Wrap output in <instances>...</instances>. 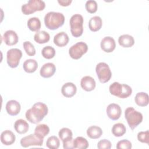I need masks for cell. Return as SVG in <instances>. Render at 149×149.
Listing matches in <instances>:
<instances>
[{
  "instance_id": "obj_22",
  "label": "cell",
  "mask_w": 149,
  "mask_h": 149,
  "mask_svg": "<svg viewBox=\"0 0 149 149\" xmlns=\"http://www.w3.org/2000/svg\"><path fill=\"white\" fill-rule=\"evenodd\" d=\"M14 128L16 132L19 134H24L29 130V125L26 120L19 119L15 122Z\"/></svg>"
},
{
  "instance_id": "obj_6",
  "label": "cell",
  "mask_w": 149,
  "mask_h": 149,
  "mask_svg": "<svg viewBox=\"0 0 149 149\" xmlns=\"http://www.w3.org/2000/svg\"><path fill=\"white\" fill-rule=\"evenodd\" d=\"M45 7L44 1L42 0H29L22 6V12L26 15H30L36 11H41Z\"/></svg>"
},
{
  "instance_id": "obj_30",
  "label": "cell",
  "mask_w": 149,
  "mask_h": 149,
  "mask_svg": "<svg viewBox=\"0 0 149 149\" xmlns=\"http://www.w3.org/2000/svg\"><path fill=\"white\" fill-rule=\"evenodd\" d=\"M73 148L79 149H86L88 147V142L86 139L79 136L75 139H73Z\"/></svg>"
},
{
  "instance_id": "obj_37",
  "label": "cell",
  "mask_w": 149,
  "mask_h": 149,
  "mask_svg": "<svg viewBox=\"0 0 149 149\" xmlns=\"http://www.w3.org/2000/svg\"><path fill=\"white\" fill-rule=\"evenodd\" d=\"M137 139L139 141L144 143L148 144L149 143V132H140L137 134Z\"/></svg>"
},
{
  "instance_id": "obj_20",
  "label": "cell",
  "mask_w": 149,
  "mask_h": 149,
  "mask_svg": "<svg viewBox=\"0 0 149 149\" xmlns=\"http://www.w3.org/2000/svg\"><path fill=\"white\" fill-rule=\"evenodd\" d=\"M16 140L15 134L10 130H6L2 132L1 134V141L6 146L12 145Z\"/></svg>"
},
{
  "instance_id": "obj_5",
  "label": "cell",
  "mask_w": 149,
  "mask_h": 149,
  "mask_svg": "<svg viewBox=\"0 0 149 149\" xmlns=\"http://www.w3.org/2000/svg\"><path fill=\"white\" fill-rule=\"evenodd\" d=\"M83 17L78 13L72 16L70 19V31L74 37L81 36L83 32Z\"/></svg>"
},
{
  "instance_id": "obj_34",
  "label": "cell",
  "mask_w": 149,
  "mask_h": 149,
  "mask_svg": "<svg viewBox=\"0 0 149 149\" xmlns=\"http://www.w3.org/2000/svg\"><path fill=\"white\" fill-rule=\"evenodd\" d=\"M85 7L86 10L90 13H95L97 10L98 5L95 1L94 0H88L87 1L85 4Z\"/></svg>"
},
{
  "instance_id": "obj_13",
  "label": "cell",
  "mask_w": 149,
  "mask_h": 149,
  "mask_svg": "<svg viewBox=\"0 0 149 149\" xmlns=\"http://www.w3.org/2000/svg\"><path fill=\"white\" fill-rule=\"evenodd\" d=\"M100 45L101 49L104 52H111L115 49L116 47V43L115 40L112 37L107 36L102 39Z\"/></svg>"
},
{
  "instance_id": "obj_11",
  "label": "cell",
  "mask_w": 149,
  "mask_h": 149,
  "mask_svg": "<svg viewBox=\"0 0 149 149\" xmlns=\"http://www.w3.org/2000/svg\"><path fill=\"white\" fill-rule=\"evenodd\" d=\"M43 141L44 139L39 137L34 133L23 137L21 139L20 143L23 147L26 148L32 146H41L43 144Z\"/></svg>"
},
{
  "instance_id": "obj_36",
  "label": "cell",
  "mask_w": 149,
  "mask_h": 149,
  "mask_svg": "<svg viewBox=\"0 0 149 149\" xmlns=\"http://www.w3.org/2000/svg\"><path fill=\"white\" fill-rule=\"evenodd\" d=\"M132 147V143L126 139L119 141L116 144L117 149H130Z\"/></svg>"
},
{
  "instance_id": "obj_38",
  "label": "cell",
  "mask_w": 149,
  "mask_h": 149,
  "mask_svg": "<svg viewBox=\"0 0 149 149\" xmlns=\"http://www.w3.org/2000/svg\"><path fill=\"white\" fill-rule=\"evenodd\" d=\"M97 147L99 149H110L111 148V143L107 139H102L98 142Z\"/></svg>"
},
{
  "instance_id": "obj_8",
  "label": "cell",
  "mask_w": 149,
  "mask_h": 149,
  "mask_svg": "<svg viewBox=\"0 0 149 149\" xmlns=\"http://www.w3.org/2000/svg\"><path fill=\"white\" fill-rule=\"evenodd\" d=\"M88 50L87 44L83 41L78 42L69 49V54L70 56L74 59L80 58L82 55L86 54Z\"/></svg>"
},
{
  "instance_id": "obj_12",
  "label": "cell",
  "mask_w": 149,
  "mask_h": 149,
  "mask_svg": "<svg viewBox=\"0 0 149 149\" xmlns=\"http://www.w3.org/2000/svg\"><path fill=\"white\" fill-rule=\"evenodd\" d=\"M106 112L109 118L113 120H116L120 118L122 113V109L118 104L111 103L107 107Z\"/></svg>"
},
{
  "instance_id": "obj_31",
  "label": "cell",
  "mask_w": 149,
  "mask_h": 149,
  "mask_svg": "<svg viewBox=\"0 0 149 149\" xmlns=\"http://www.w3.org/2000/svg\"><path fill=\"white\" fill-rule=\"evenodd\" d=\"M126 131L125 126L122 123H118L113 125L112 128V133L116 137L122 136Z\"/></svg>"
},
{
  "instance_id": "obj_17",
  "label": "cell",
  "mask_w": 149,
  "mask_h": 149,
  "mask_svg": "<svg viewBox=\"0 0 149 149\" xmlns=\"http://www.w3.org/2000/svg\"><path fill=\"white\" fill-rule=\"evenodd\" d=\"M80 85L84 90L86 91H91L95 88L96 83L95 80L92 77L86 76L81 78Z\"/></svg>"
},
{
  "instance_id": "obj_1",
  "label": "cell",
  "mask_w": 149,
  "mask_h": 149,
  "mask_svg": "<svg viewBox=\"0 0 149 149\" xmlns=\"http://www.w3.org/2000/svg\"><path fill=\"white\" fill-rule=\"evenodd\" d=\"M48 111L47 105L41 102L35 103L31 108L27 109L25 116L28 121L36 124L40 122L47 115Z\"/></svg>"
},
{
  "instance_id": "obj_4",
  "label": "cell",
  "mask_w": 149,
  "mask_h": 149,
  "mask_svg": "<svg viewBox=\"0 0 149 149\" xmlns=\"http://www.w3.org/2000/svg\"><path fill=\"white\" fill-rule=\"evenodd\" d=\"M125 117L132 130L136 128L143 120L142 113L133 107H128L125 109Z\"/></svg>"
},
{
  "instance_id": "obj_18",
  "label": "cell",
  "mask_w": 149,
  "mask_h": 149,
  "mask_svg": "<svg viewBox=\"0 0 149 149\" xmlns=\"http://www.w3.org/2000/svg\"><path fill=\"white\" fill-rule=\"evenodd\" d=\"M77 91V87L72 82L65 83L61 88V93L65 97H72Z\"/></svg>"
},
{
  "instance_id": "obj_25",
  "label": "cell",
  "mask_w": 149,
  "mask_h": 149,
  "mask_svg": "<svg viewBox=\"0 0 149 149\" xmlns=\"http://www.w3.org/2000/svg\"><path fill=\"white\" fill-rule=\"evenodd\" d=\"M87 134L92 139H98L102 134V130L101 128L98 126H91L87 130Z\"/></svg>"
},
{
  "instance_id": "obj_19",
  "label": "cell",
  "mask_w": 149,
  "mask_h": 149,
  "mask_svg": "<svg viewBox=\"0 0 149 149\" xmlns=\"http://www.w3.org/2000/svg\"><path fill=\"white\" fill-rule=\"evenodd\" d=\"M69 41L68 35L64 31H61L57 33L54 37V44L60 47H64L68 44Z\"/></svg>"
},
{
  "instance_id": "obj_29",
  "label": "cell",
  "mask_w": 149,
  "mask_h": 149,
  "mask_svg": "<svg viewBox=\"0 0 149 149\" xmlns=\"http://www.w3.org/2000/svg\"><path fill=\"white\" fill-rule=\"evenodd\" d=\"M41 21L37 17H30L27 20L28 28L32 31H38L41 28Z\"/></svg>"
},
{
  "instance_id": "obj_21",
  "label": "cell",
  "mask_w": 149,
  "mask_h": 149,
  "mask_svg": "<svg viewBox=\"0 0 149 149\" xmlns=\"http://www.w3.org/2000/svg\"><path fill=\"white\" fill-rule=\"evenodd\" d=\"M119 45L125 48L132 47L134 44V40L133 36L129 34H123L119 36L118 38Z\"/></svg>"
},
{
  "instance_id": "obj_24",
  "label": "cell",
  "mask_w": 149,
  "mask_h": 149,
  "mask_svg": "<svg viewBox=\"0 0 149 149\" xmlns=\"http://www.w3.org/2000/svg\"><path fill=\"white\" fill-rule=\"evenodd\" d=\"M135 102L140 107H146L148 104V95L144 92H139L136 94L134 98Z\"/></svg>"
},
{
  "instance_id": "obj_15",
  "label": "cell",
  "mask_w": 149,
  "mask_h": 149,
  "mask_svg": "<svg viewBox=\"0 0 149 149\" xmlns=\"http://www.w3.org/2000/svg\"><path fill=\"white\" fill-rule=\"evenodd\" d=\"M56 70V67L53 63L48 62L44 64L40 69L41 76L44 78H49L52 76Z\"/></svg>"
},
{
  "instance_id": "obj_10",
  "label": "cell",
  "mask_w": 149,
  "mask_h": 149,
  "mask_svg": "<svg viewBox=\"0 0 149 149\" xmlns=\"http://www.w3.org/2000/svg\"><path fill=\"white\" fill-rule=\"evenodd\" d=\"M59 137L63 143V147L65 149L73 148V133L72 130L67 127L62 128L58 133Z\"/></svg>"
},
{
  "instance_id": "obj_28",
  "label": "cell",
  "mask_w": 149,
  "mask_h": 149,
  "mask_svg": "<svg viewBox=\"0 0 149 149\" xmlns=\"http://www.w3.org/2000/svg\"><path fill=\"white\" fill-rule=\"evenodd\" d=\"M49 132V127L45 124L38 125L34 129V134L41 139H44Z\"/></svg>"
},
{
  "instance_id": "obj_27",
  "label": "cell",
  "mask_w": 149,
  "mask_h": 149,
  "mask_svg": "<svg viewBox=\"0 0 149 149\" xmlns=\"http://www.w3.org/2000/svg\"><path fill=\"white\" fill-rule=\"evenodd\" d=\"M23 68L27 73H33L38 68V63L35 59H29L24 62Z\"/></svg>"
},
{
  "instance_id": "obj_7",
  "label": "cell",
  "mask_w": 149,
  "mask_h": 149,
  "mask_svg": "<svg viewBox=\"0 0 149 149\" xmlns=\"http://www.w3.org/2000/svg\"><path fill=\"white\" fill-rule=\"evenodd\" d=\"M98 78L101 83L108 82L112 76V72L108 65L105 62L98 63L95 68Z\"/></svg>"
},
{
  "instance_id": "obj_16",
  "label": "cell",
  "mask_w": 149,
  "mask_h": 149,
  "mask_svg": "<svg viewBox=\"0 0 149 149\" xmlns=\"http://www.w3.org/2000/svg\"><path fill=\"white\" fill-rule=\"evenodd\" d=\"M5 107L7 113L11 116L17 115L20 112L21 109L19 102L14 100L8 101Z\"/></svg>"
},
{
  "instance_id": "obj_39",
  "label": "cell",
  "mask_w": 149,
  "mask_h": 149,
  "mask_svg": "<svg viewBox=\"0 0 149 149\" xmlns=\"http://www.w3.org/2000/svg\"><path fill=\"white\" fill-rule=\"evenodd\" d=\"M72 0H58V2L63 6H69L71 3Z\"/></svg>"
},
{
  "instance_id": "obj_32",
  "label": "cell",
  "mask_w": 149,
  "mask_h": 149,
  "mask_svg": "<svg viewBox=\"0 0 149 149\" xmlns=\"http://www.w3.org/2000/svg\"><path fill=\"white\" fill-rule=\"evenodd\" d=\"M60 146L59 139L55 136H50L46 142V146L50 149H57Z\"/></svg>"
},
{
  "instance_id": "obj_2",
  "label": "cell",
  "mask_w": 149,
  "mask_h": 149,
  "mask_svg": "<svg viewBox=\"0 0 149 149\" xmlns=\"http://www.w3.org/2000/svg\"><path fill=\"white\" fill-rule=\"evenodd\" d=\"M65 22L63 13L56 12H49L44 16V23L49 30H56L61 27Z\"/></svg>"
},
{
  "instance_id": "obj_14",
  "label": "cell",
  "mask_w": 149,
  "mask_h": 149,
  "mask_svg": "<svg viewBox=\"0 0 149 149\" xmlns=\"http://www.w3.org/2000/svg\"><path fill=\"white\" fill-rule=\"evenodd\" d=\"M2 38L5 43L9 46L16 44L19 40V37L16 33L11 30L6 31L3 33Z\"/></svg>"
},
{
  "instance_id": "obj_3",
  "label": "cell",
  "mask_w": 149,
  "mask_h": 149,
  "mask_svg": "<svg viewBox=\"0 0 149 149\" xmlns=\"http://www.w3.org/2000/svg\"><path fill=\"white\" fill-rule=\"evenodd\" d=\"M109 90L112 95L120 98H126L129 97L132 93L130 86L126 84H120L119 82H113L109 87Z\"/></svg>"
},
{
  "instance_id": "obj_9",
  "label": "cell",
  "mask_w": 149,
  "mask_h": 149,
  "mask_svg": "<svg viewBox=\"0 0 149 149\" xmlns=\"http://www.w3.org/2000/svg\"><path fill=\"white\" fill-rule=\"evenodd\" d=\"M22 56V52L18 48H11L7 51L6 60L8 65L12 68H16Z\"/></svg>"
},
{
  "instance_id": "obj_33",
  "label": "cell",
  "mask_w": 149,
  "mask_h": 149,
  "mask_svg": "<svg viewBox=\"0 0 149 149\" xmlns=\"http://www.w3.org/2000/svg\"><path fill=\"white\" fill-rule=\"evenodd\" d=\"M41 54L44 58L49 59L54 57L55 55V50L54 48L51 46H45L42 48Z\"/></svg>"
},
{
  "instance_id": "obj_23",
  "label": "cell",
  "mask_w": 149,
  "mask_h": 149,
  "mask_svg": "<svg viewBox=\"0 0 149 149\" xmlns=\"http://www.w3.org/2000/svg\"><path fill=\"white\" fill-rule=\"evenodd\" d=\"M102 24V19L98 16H95L90 18L88 22V27L91 31H97L99 30Z\"/></svg>"
},
{
  "instance_id": "obj_26",
  "label": "cell",
  "mask_w": 149,
  "mask_h": 149,
  "mask_svg": "<svg viewBox=\"0 0 149 149\" xmlns=\"http://www.w3.org/2000/svg\"><path fill=\"white\" fill-rule=\"evenodd\" d=\"M50 36L45 31H38L34 36V41L38 44H44L49 41Z\"/></svg>"
},
{
  "instance_id": "obj_35",
  "label": "cell",
  "mask_w": 149,
  "mask_h": 149,
  "mask_svg": "<svg viewBox=\"0 0 149 149\" xmlns=\"http://www.w3.org/2000/svg\"><path fill=\"white\" fill-rule=\"evenodd\" d=\"M23 45L25 52L29 56H33L36 54L35 47L30 41H24Z\"/></svg>"
}]
</instances>
